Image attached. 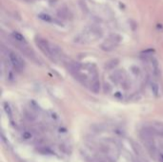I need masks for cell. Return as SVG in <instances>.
I'll return each mask as SVG.
<instances>
[{"label":"cell","instance_id":"cell-1","mask_svg":"<svg viewBox=\"0 0 163 162\" xmlns=\"http://www.w3.org/2000/svg\"><path fill=\"white\" fill-rule=\"evenodd\" d=\"M69 71L73 76L80 81L83 85L89 87V89L96 94L99 92L100 82L98 79V74L96 69L91 65H80L78 63H71Z\"/></svg>","mask_w":163,"mask_h":162},{"label":"cell","instance_id":"cell-2","mask_svg":"<svg viewBox=\"0 0 163 162\" xmlns=\"http://www.w3.org/2000/svg\"><path fill=\"white\" fill-rule=\"evenodd\" d=\"M36 43L41 51L47 55L52 60H56L58 57L61 56V50L56 45L52 44L49 41L42 37H36Z\"/></svg>","mask_w":163,"mask_h":162},{"label":"cell","instance_id":"cell-3","mask_svg":"<svg viewBox=\"0 0 163 162\" xmlns=\"http://www.w3.org/2000/svg\"><path fill=\"white\" fill-rule=\"evenodd\" d=\"M101 37V31L96 27H89L75 37V41L80 44H88L96 41Z\"/></svg>","mask_w":163,"mask_h":162},{"label":"cell","instance_id":"cell-4","mask_svg":"<svg viewBox=\"0 0 163 162\" xmlns=\"http://www.w3.org/2000/svg\"><path fill=\"white\" fill-rule=\"evenodd\" d=\"M8 57L11 66L14 67L15 71L22 72L25 69V62L19 55H17L14 51H9Z\"/></svg>","mask_w":163,"mask_h":162},{"label":"cell","instance_id":"cell-5","mask_svg":"<svg viewBox=\"0 0 163 162\" xmlns=\"http://www.w3.org/2000/svg\"><path fill=\"white\" fill-rule=\"evenodd\" d=\"M120 36L118 34H111V36L104 40V42L101 44V49L105 51H111L114 50L120 43Z\"/></svg>","mask_w":163,"mask_h":162},{"label":"cell","instance_id":"cell-6","mask_svg":"<svg viewBox=\"0 0 163 162\" xmlns=\"http://www.w3.org/2000/svg\"><path fill=\"white\" fill-rule=\"evenodd\" d=\"M155 136L163 137V123L162 122H152L146 127Z\"/></svg>","mask_w":163,"mask_h":162},{"label":"cell","instance_id":"cell-7","mask_svg":"<svg viewBox=\"0 0 163 162\" xmlns=\"http://www.w3.org/2000/svg\"><path fill=\"white\" fill-rule=\"evenodd\" d=\"M57 14L59 15L61 18H63V19H68L69 17L71 16V13H70V11L67 8H61V9H59Z\"/></svg>","mask_w":163,"mask_h":162},{"label":"cell","instance_id":"cell-8","mask_svg":"<svg viewBox=\"0 0 163 162\" xmlns=\"http://www.w3.org/2000/svg\"><path fill=\"white\" fill-rule=\"evenodd\" d=\"M155 157L158 159L159 162H163V143H160L159 145H158Z\"/></svg>","mask_w":163,"mask_h":162},{"label":"cell","instance_id":"cell-9","mask_svg":"<svg viewBox=\"0 0 163 162\" xmlns=\"http://www.w3.org/2000/svg\"><path fill=\"white\" fill-rule=\"evenodd\" d=\"M26 1H29V2H32V1H33V0H26Z\"/></svg>","mask_w":163,"mask_h":162}]
</instances>
